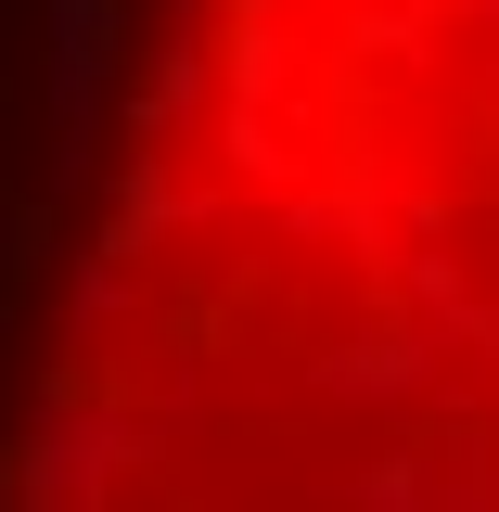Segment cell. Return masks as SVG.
Returning <instances> with one entry per match:
<instances>
[{
	"label": "cell",
	"mask_w": 499,
	"mask_h": 512,
	"mask_svg": "<svg viewBox=\"0 0 499 512\" xmlns=\"http://www.w3.org/2000/svg\"><path fill=\"white\" fill-rule=\"evenodd\" d=\"M0 512H499V0H0Z\"/></svg>",
	"instance_id": "cell-1"
}]
</instances>
